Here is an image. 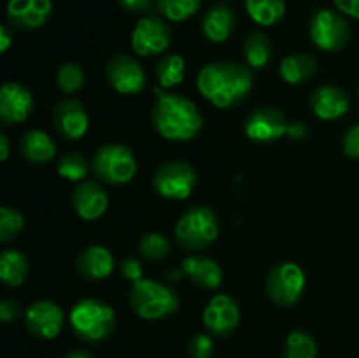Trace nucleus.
Here are the masks:
<instances>
[{
    "label": "nucleus",
    "mask_w": 359,
    "mask_h": 358,
    "mask_svg": "<svg viewBox=\"0 0 359 358\" xmlns=\"http://www.w3.org/2000/svg\"><path fill=\"white\" fill-rule=\"evenodd\" d=\"M154 100L151 119L161 137L168 140H191L202 130L203 118L189 98L179 93H168L163 88H154Z\"/></svg>",
    "instance_id": "f03ea898"
},
{
    "label": "nucleus",
    "mask_w": 359,
    "mask_h": 358,
    "mask_svg": "<svg viewBox=\"0 0 359 358\" xmlns=\"http://www.w3.org/2000/svg\"><path fill=\"white\" fill-rule=\"evenodd\" d=\"M9 158V137L0 133V160L6 161Z\"/></svg>",
    "instance_id": "37998d69"
},
{
    "label": "nucleus",
    "mask_w": 359,
    "mask_h": 358,
    "mask_svg": "<svg viewBox=\"0 0 359 358\" xmlns=\"http://www.w3.org/2000/svg\"><path fill=\"white\" fill-rule=\"evenodd\" d=\"M284 354L286 358H316L318 346L314 337L307 330H293L286 339Z\"/></svg>",
    "instance_id": "c85d7f7f"
},
{
    "label": "nucleus",
    "mask_w": 359,
    "mask_h": 358,
    "mask_svg": "<svg viewBox=\"0 0 359 358\" xmlns=\"http://www.w3.org/2000/svg\"><path fill=\"white\" fill-rule=\"evenodd\" d=\"M244 56L249 69L262 70L272 58V44L263 32H251L244 42Z\"/></svg>",
    "instance_id": "bb28decb"
},
{
    "label": "nucleus",
    "mask_w": 359,
    "mask_h": 358,
    "mask_svg": "<svg viewBox=\"0 0 359 358\" xmlns=\"http://www.w3.org/2000/svg\"><path fill=\"white\" fill-rule=\"evenodd\" d=\"M196 171L184 160L165 161L153 175V188L158 195L170 200H184L195 190Z\"/></svg>",
    "instance_id": "6e6552de"
},
{
    "label": "nucleus",
    "mask_w": 359,
    "mask_h": 358,
    "mask_svg": "<svg viewBox=\"0 0 359 358\" xmlns=\"http://www.w3.org/2000/svg\"><path fill=\"white\" fill-rule=\"evenodd\" d=\"M84 70L79 63L67 62L56 72V84L65 93H76L84 84Z\"/></svg>",
    "instance_id": "473e14b6"
},
{
    "label": "nucleus",
    "mask_w": 359,
    "mask_h": 358,
    "mask_svg": "<svg viewBox=\"0 0 359 358\" xmlns=\"http://www.w3.org/2000/svg\"><path fill=\"white\" fill-rule=\"evenodd\" d=\"M119 270H121V276L125 277V279L132 281V284L142 279V272H144L142 265H140L139 260L133 258V256H126V258H123L121 265H119Z\"/></svg>",
    "instance_id": "e433bc0d"
},
{
    "label": "nucleus",
    "mask_w": 359,
    "mask_h": 358,
    "mask_svg": "<svg viewBox=\"0 0 359 358\" xmlns=\"http://www.w3.org/2000/svg\"><path fill=\"white\" fill-rule=\"evenodd\" d=\"M244 6L249 18L262 27H272L279 23L286 13L284 0H244Z\"/></svg>",
    "instance_id": "a878e982"
},
{
    "label": "nucleus",
    "mask_w": 359,
    "mask_h": 358,
    "mask_svg": "<svg viewBox=\"0 0 359 358\" xmlns=\"http://www.w3.org/2000/svg\"><path fill=\"white\" fill-rule=\"evenodd\" d=\"M219 234L217 218L210 207L195 206L182 213L175 223L174 235L177 244L189 253H198L212 244Z\"/></svg>",
    "instance_id": "39448f33"
},
{
    "label": "nucleus",
    "mask_w": 359,
    "mask_h": 358,
    "mask_svg": "<svg viewBox=\"0 0 359 358\" xmlns=\"http://www.w3.org/2000/svg\"><path fill=\"white\" fill-rule=\"evenodd\" d=\"M287 135H290L291 139H294V140H304L305 137L309 135L307 125H305L304 121L290 123V126H287Z\"/></svg>",
    "instance_id": "a19ab883"
},
{
    "label": "nucleus",
    "mask_w": 359,
    "mask_h": 358,
    "mask_svg": "<svg viewBox=\"0 0 359 358\" xmlns=\"http://www.w3.org/2000/svg\"><path fill=\"white\" fill-rule=\"evenodd\" d=\"M20 151L30 164L44 165L55 158L56 144L42 130H28L20 140Z\"/></svg>",
    "instance_id": "5701e85b"
},
{
    "label": "nucleus",
    "mask_w": 359,
    "mask_h": 358,
    "mask_svg": "<svg viewBox=\"0 0 359 358\" xmlns=\"http://www.w3.org/2000/svg\"><path fill=\"white\" fill-rule=\"evenodd\" d=\"M202 0H156L158 13L168 21H186L200 9Z\"/></svg>",
    "instance_id": "c756f323"
},
{
    "label": "nucleus",
    "mask_w": 359,
    "mask_h": 358,
    "mask_svg": "<svg viewBox=\"0 0 359 358\" xmlns=\"http://www.w3.org/2000/svg\"><path fill=\"white\" fill-rule=\"evenodd\" d=\"M28 256L20 249H4L0 255V279L11 288L21 286L28 276Z\"/></svg>",
    "instance_id": "393cba45"
},
{
    "label": "nucleus",
    "mask_w": 359,
    "mask_h": 358,
    "mask_svg": "<svg viewBox=\"0 0 359 358\" xmlns=\"http://www.w3.org/2000/svg\"><path fill=\"white\" fill-rule=\"evenodd\" d=\"M186 62L177 53H167L156 63V79L161 88H174L184 79Z\"/></svg>",
    "instance_id": "cd10ccee"
},
{
    "label": "nucleus",
    "mask_w": 359,
    "mask_h": 358,
    "mask_svg": "<svg viewBox=\"0 0 359 358\" xmlns=\"http://www.w3.org/2000/svg\"><path fill=\"white\" fill-rule=\"evenodd\" d=\"M65 358H93V354L88 350H84V347H79V350H74L70 353H67Z\"/></svg>",
    "instance_id": "c03bdc74"
},
{
    "label": "nucleus",
    "mask_w": 359,
    "mask_h": 358,
    "mask_svg": "<svg viewBox=\"0 0 359 358\" xmlns=\"http://www.w3.org/2000/svg\"><path fill=\"white\" fill-rule=\"evenodd\" d=\"M305 288V274L300 265L283 262L270 270L266 277V293L280 307H291L300 300Z\"/></svg>",
    "instance_id": "1a4fd4ad"
},
{
    "label": "nucleus",
    "mask_w": 359,
    "mask_h": 358,
    "mask_svg": "<svg viewBox=\"0 0 359 358\" xmlns=\"http://www.w3.org/2000/svg\"><path fill=\"white\" fill-rule=\"evenodd\" d=\"M339 13L359 20V0H333Z\"/></svg>",
    "instance_id": "ea45409f"
},
{
    "label": "nucleus",
    "mask_w": 359,
    "mask_h": 358,
    "mask_svg": "<svg viewBox=\"0 0 359 358\" xmlns=\"http://www.w3.org/2000/svg\"><path fill=\"white\" fill-rule=\"evenodd\" d=\"M351 105V98L344 88L335 84H325L312 91L311 107L318 118L332 121L347 114Z\"/></svg>",
    "instance_id": "6ab92c4d"
},
{
    "label": "nucleus",
    "mask_w": 359,
    "mask_h": 358,
    "mask_svg": "<svg viewBox=\"0 0 359 358\" xmlns=\"http://www.w3.org/2000/svg\"><path fill=\"white\" fill-rule=\"evenodd\" d=\"M119 7L132 14H147L156 7V0H118Z\"/></svg>",
    "instance_id": "4c0bfd02"
},
{
    "label": "nucleus",
    "mask_w": 359,
    "mask_h": 358,
    "mask_svg": "<svg viewBox=\"0 0 359 358\" xmlns=\"http://www.w3.org/2000/svg\"><path fill=\"white\" fill-rule=\"evenodd\" d=\"M237 16L235 11L226 4H216L203 14L202 34L210 42H224L235 30Z\"/></svg>",
    "instance_id": "4be33fe9"
},
{
    "label": "nucleus",
    "mask_w": 359,
    "mask_h": 358,
    "mask_svg": "<svg viewBox=\"0 0 359 358\" xmlns=\"http://www.w3.org/2000/svg\"><path fill=\"white\" fill-rule=\"evenodd\" d=\"M128 302L133 312L147 321L167 318L179 307V297L170 286L144 277L132 284Z\"/></svg>",
    "instance_id": "20e7f679"
},
{
    "label": "nucleus",
    "mask_w": 359,
    "mask_h": 358,
    "mask_svg": "<svg viewBox=\"0 0 359 358\" xmlns=\"http://www.w3.org/2000/svg\"><path fill=\"white\" fill-rule=\"evenodd\" d=\"M189 358H210L214 353V340L209 332H200L191 337L188 344Z\"/></svg>",
    "instance_id": "f704fd0d"
},
{
    "label": "nucleus",
    "mask_w": 359,
    "mask_h": 358,
    "mask_svg": "<svg viewBox=\"0 0 359 358\" xmlns=\"http://www.w3.org/2000/svg\"><path fill=\"white\" fill-rule=\"evenodd\" d=\"M23 323L30 336L42 340H51L62 332L65 314L56 302L37 300L28 305L23 316Z\"/></svg>",
    "instance_id": "9b49d317"
},
{
    "label": "nucleus",
    "mask_w": 359,
    "mask_h": 358,
    "mask_svg": "<svg viewBox=\"0 0 359 358\" xmlns=\"http://www.w3.org/2000/svg\"><path fill=\"white\" fill-rule=\"evenodd\" d=\"M25 220L18 209L11 206L0 207V242H9L21 234Z\"/></svg>",
    "instance_id": "72a5a7b5"
},
{
    "label": "nucleus",
    "mask_w": 359,
    "mask_h": 358,
    "mask_svg": "<svg viewBox=\"0 0 359 358\" xmlns=\"http://www.w3.org/2000/svg\"><path fill=\"white\" fill-rule=\"evenodd\" d=\"M342 147L344 153L349 158H359V123H354V125L349 126L347 132L344 133Z\"/></svg>",
    "instance_id": "c9c22d12"
},
{
    "label": "nucleus",
    "mask_w": 359,
    "mask_h": 358,
    "mask_svg": "<svg viewBox=\"0 0 359 358\" xmlns=\"http://www.w3.org/2000/svg\"><path fill=\"white\" fill-rule=\"evenodd\" d=\"M196 86L210 104L230 109L248 98L252 90V72L237 62H212L200 69Z\"/></svg>",
    "instance_id": "f257e3e1"
},
{
    "label": "nucleus",
    "mask_w": 359,
    "mask_h": 358,
    "mask_svg": "<svg viewBox=\"0 0 359 358\" xmlns=\"http://www.w3.org/2000/svg\"><path fill=\"white\" fill-rule=\"evenodd\" d=\"M53 126L65 140H79L90 126L86 107L77 98H63L53 111Z\"/></svg>",
    "instance_id": "2eb2a0df"
},
{
    "label": "nucleus",
    "mask_w": 359,
    "mask_h": 358,
    "mask_svg": "<svg viewBox=\"0 0 359 358\" xmlns=\"http://www.w3.org/2000/svg\"><path fill=\"white\" fill-rule=\"evenodd\" d=\"M53 13L51 0H9L7 20L16 30H37L48 23Z\"/></svg>",
    "instance_id": "f3484780"
},
{
    "label": "nucleus",
    "mask_w": 359,
    "mask_h": 358,
    "mask_svg": "<svg viewBox=\"0 0 359 358\" xmlns=\"http://www.w3.org/2000/svg\"><path fill=\"white\" fill-rule=\"evenodd\" d=\"M72 207L77 216L84 221L98 220L109 207V197L102 185L91 179H84L74 188Z\"/></svg>",
    "instance_id": "a211bd4d"
},
{
    "label": "nucleus",
    "mask_w": 359,
    "mask_h": 358,
    "mask_svg": "<svg viewBox=\"0 0 359 358\" xmlns=\"http://www.w3.org/2000/svg\"><path fill=\"white\" fill-rule=\"evenodd\" d=\"M309 35L316 48L326 53H337L349 42V23L342 13L333 9H319L309 23Z\"/></svg>",
    "instance_id": "0eeeda50"
},
{
    "label": "nucleus",
    "mask_w": 359,
    "mask_h": 358,
    "mask_svg": "<svg viewBox=\"0 0 359 358\" xmlns=\"http://www.w3.org/2000/svg\"><path fill=\"white\" fill-rule=\"evenodd\" d=\"M287 126L290 123L279 109L263 105L245 118L244 132L252 142L265 144L280 139L284 133H287Z\"/></svg>",
    "instance_id": "4468645a"
},
{
    "label": "nucleus",
    "mask_w": 359,
    "mask_h": 358,
    "mask_svg": "<svg viewBox=\"0 0 359 358\" xmlns=\"http://www.w3.org/2000/svg\"><path fill=\"white\" fill-rule=\"evenodd\" d=\"M11 44H13V32L7 25H2L0 27V51L6 53Z\"/></svg>",
    "instance_id": "79ce46f5"
},
{
    "label": "nucleus",
    "mask_w": 359,
    "mask_h": 358,
    "mask_svg": "<svg viewBox=\"0 0 359 358\" xmlns=\"http://www.w3.org/2000/svg\"><path fill=\"white\" fill-rule=\"evenodd\" d=\"M318 62L312 55L297 53V55L284 56L279 65V74L287 84H302L316 76Z\"/></svg>",
    "instance_id": "b1692460"
},
{
    "label": "nucleus",
    "mask_w": 359,
    "mask_h": 358,
    "mask_svg": "<svg viewBox=\"0 0 359 358\" xmlns=\"http://www.w3.org/2000/svg\"><path fill=\"white\" fill-rule=\"evenodd\" d=\"M139 251L147 260H163L170 255V241L160 232H149L140 237Z\"/></svg>",
    "instance_id": "2f4dec72"
},
{
    "label": "nucleus",
    "mask_w": 359,
    "mask_h": 358,
    "mask_svg": "<svg viewBox=\"0 0 359 358\" xmlns=\"http://www.w3.org/2000/svg\"><path fill=\"white\" fill-rule=\"evenodd\" d=\"M170 27L154 14L140 18L132 32V48L140 56H154L165 53L170 46Z\"/></svg>",
    "instance_id": "9d476101"
},
{
    "label": "nucleus",
    "mask_w": 359,
    "mask_h": 358,
    "mask_svg": "<svg viewBox=\"0 0 359 358\" xmlns=\"http://www.w3.org/2000/svg\"><path fill=\"white\" fill-rule=\"evenodd\" d=\"M105 77L109 84L121 95H135L146 86V72L133 56L119 53L105 65Z\"/></svg>",
    "instance_id": "ddd939ff"
},
{
    "label": "nucleus",
    "mask_w": 359,
    "mask_h": 358,
    "mask_svg": "<svg viewBox=\"0 0 359 358\" xmlns=\"http://www.w3.org/2000/svg\"><path fill=\"white\" fill-rule=\"evenodd\" d=\"M34 107V97L25 84L7 81L0 88V121L4 126L20 125Z\"/></svg>",
    "instance_id": "dca6fc26"
},
{
    "label": "nucleus",
    "mask_w": 359,
    "mask_h": 358,
    "mask_svg": "<svg viewBox=\"0 0 359 358\" xmlns=\"http://www.w3.org/2000/svg\"><path fill=\"white\" fill-rule=\"evenodd\" d=\"M182 274L203 290H217L223 283V269L216 260L203 255H189L182 260Z\"/></svg>",
    "instance_id": "aec40b11"
},
{
    "label": "nucleus",
    "mask_w": 359,
    "mask_h": 358,
    "mask_svg": "<svg viewBox=\"0 0 359 358\" xmlns=\"http://www.w3.org/2000/svg\"><path fill=\"white\" fill-rule=\"evenodd\" d=\"M20 312L21 307L14 298H4V300L0 302V319H2L4 323L14 321V319L20 316Z\"/></svg>",
    "instance_id": "58836bf2"
},
{
    "label": "nucleus",
    "mask_w": 359,
    "mask_h": 358,
    "mask_svg": "<svg viewBox=\"0 0 359 358\" xmlns=\"http://www.w3.org/2000/svg\"><path fill=\"white\" fill-rule=\"evenodd\" d=\"M88 171H90V164H88L86 157L77 153V151L65 153L58 161V174L69 181H84Z\"/></svg>",
    "instance_id": "7c9ffc66"
},
{
    "label": "nucleus",
    "mask_w": 359,
    "mask_h": 358,
    "mask_svg": "<svg viewBox=\"0 0 359 358\" xmlns=\"http://www.w3.org/2000/svg\"><path fill=\"white\" fill-rule=\"evenodd\" d=\"M241 323V307L237 300L226 293H217L203 309V325L212 337H228Z\"/></svg>",
    "instance_id": "f8f14e48"
},
{
    "label": "nucleus",
    "mask_w": 359,
    "mask_h": 358,
    "mask_svg": "<svg viewBox=\"0 0 359 358\" xmlns=\"http://www.w3.org/2000/svg\"><path fill=\"white\" fill-rule=\"evenodd\" d=\"M70 329L77 339L88 344L105 340L116 329V312L100 298H81L70 309Z\"/></svg>",
    "instance_id": "7ed1b4c3"
},
{
    "label": "nucleus",
    "mask_w": 359,
    "mask_h": 358,
    "mask_svg": "<svg viewBox=\"0 0 359 358\" xmlns=\"http://www.w3.org/2000/svg\"><path fill=\"white\" fill-rule=\"evenodd\" d=\"M91 172L107 185H126L137 174V160L125 144H105L93 154Z\"/></svg>",
    "instance_id": "423d86ee"
},
{
    "label": "nucleus",
    "mask_w": 359,
    "mask_h": 358,
    "mask_svg": "<svg viewBox=\"0 0 359 358\" xmlns=\"http://www.w3.org/2000/svg\"><path fill=\"white\" fill-rule=\"evenodd\" d=\"M77 272L88 281H102L109 277L114 269V256L104 246H88L77 256Z\"/></svg>",
    "instance_id": "412c9836"
}]
</instances>
